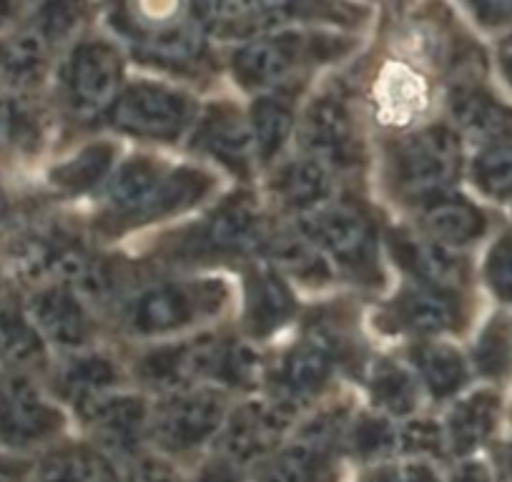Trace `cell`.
Instances as JSON below:
<instances>
[{
	"instance_id": "6da1fadb",
	"label": "cell",
	"mask_w": 512,
	"mask_h": 482,
	"mask_svg": "<svg viewBox=\"0 0 512 482\" xmlns=\"http://www.w3.org/2000/svg\"><path fill=\"white\" fill-rule=\"evenodd\" d=\"M224 397L214 390H181L161 402L149 417L156 445L169 452H191L224 427Z\"/></svg>"
},
{
	"instance_id": "7a4b0ae2",
	"label": "cell",
	"mask_w": 512,
	"mask_h": 482,
	"mask_svg": "<svg viewBox=\"0 0 512 482\" xmlns=\"http://www.w3.org/2000/svg\"><path fill=\"white\" fill-rule=\"evenodd\" d=\"M194 116V101L184 93L154 83H136L118 96L113 124L146 139H176Z\"/></svg>"
},
{
	"instance_id": "3957f363",
	"label": "cell",
	"mask_w": 512,
	"mask_h": 482,
	"mask_svg": "<svg viewBox=\"0 0 512 482\" xmlns=\"http://www.w3.org/2000/svg\"><path fill=\"white\" fill-rule=\"evenodd\" d=\"M397 184L405 194L432 199L457 171V141L447 129H425L397 146Z\"/></svg>"
},
{
	"instance_id": "277c9868",
	"label": "cell",
	"mask_w": 512,
	"mask_h": 482,
	"mask_svg": "<svg viewBox=\"0 0 512 482\" xmlns=\"http://www.w3.org/2000/svg\"><path fill=\"white\" fill-rule=\"evenodd\" d=\"M221 304V284H161L141 294L131 309V329L136 334H166L216 312Z\"/></svg>"
},
{
	"instance_id": "5b68a950",
	"label": "cell",
	"mask_w": 512,
	"mask_h": 482,
	"mask_svg": "<svg viewBox=\"0 0 512 482\" xmlns=\"http://www.w3.org/2000/svg\"><path fill=\"white\" fill-rule=\"evenodd\" d=\"M121 86V58L108 43L91 41L76 48L68 66V98L73 111L93 116L116 98Z\"/></svg>"
},
{
	"instance_id": "8992f818",
	"label": "cell",
	"mask_w": 512,
	"mask_h": 482,
	"mask_svg": "<svg viewBox=\"0 0 512 482\" xmlns=\"http://www.w3.org/2000/svg\"><path fill=\"white\" fill-rule=\"evenodd\" d=\"M302 236L322 254L344 264H362L369 257V224L347 204H319L302 216Z\"/></svg>"
},
{
	"instance_id": "52a82bcc",
	"label": "cell",
	"mask_w": 512,
	"mask_h": 482,
	"mask_svg": "<svg viewBox=\"0 0 512 482\" xmlns=\"http://www.w3.org/2000/svg\"><path fill=\"white\" fill-rule=\"evenodd\" d=\"M61 430V412L28 380H11L0 387V440L28 447Z\"/></svg>"
},
{
	"instance_id": "ba28073f",
	"label": "cell",
	"mask_w": 512,
	"mask_h": 482,
	"mask_svg": "<svg viewBox=\"0 0 512 482\" xmlns=\"http://www.w3.org/2000/svg\"><path fill=\"white\" fill-rule=\"evenodd\" d=\"M294 410L282 402H262V405H246L226 422L221 435L224 460L231 465H249L277 447L284 427Z\"/></svg>"
},
{
	"instance_id": "9c48e42d",
	"label": "cell",
	"mask_w": 512,
	"mask_h": 482,
	"mask_svg": "<svg viewBox=\"0 0 512 482\" xmlns=\"http://www.w3.org/2000/svg\"><path fill=\"white\" fill-rule=\"evenodd\" d=\"M337 435L334 417H319L294 445L279 452L256 482H322L329 470V447Z\"/></svg>"
},
{
	"instance_id": "30bf717a",
	"label": "cell",
	"mask_w": 512,
	"mask_h": 482,
	"mask_svg": "<svg viewBox=\"0 0 512 482\" xmlns=\"http://www.w3.org/2000/svg\"><path fill=\"white\" fill-rule=\"evenodd\" d=\"M83 417L103 447L116 455H131L149 430V410L139 397L103 395L83 407Z\"/></svg>"
},
{
	"instance_id": "8fae6325",
	"label": "cell",
	"mask_w": 512,
	"mask_h": 482,
	"mask_svg": "<svg viewBox=\"0 0 512 482\" xmlns=\"http://www.w3.org/2000/svg\"><path fill=\"white\" fill-rule=\"evenodd\" d=\"M221 352H224V342L201 337L196 342L149 354L141 362V375L151 385L186 387L201 377H216Z\"/></svg>"
},
{
	"instance_id": "7c38bea8",
	"label": "cell",
	"mask_w": 512,
	"mask_h": 482,
	"mask_svg": "<svg viewBox=\"0 0 512 482\" xmlns=\"http://www.w3.org/2000/svg\"><path fill=\"white\" fill-rule=\"evenodd\" d=\"M28 314L38 334L58 347H83L91 337L86 309L68 287H48L33 294Z\"/></svg>"
},
{
	"instance_id": "4fadbf2b",
	"label": "cell",
	"mask_w": 512,
	"mask_h": 482,
	"mask_svg": "<svg viewBox=\"0 0 512 482\" xmlns=\"http://www.w3.org/2000/svg\"><path fill=\"white\" fill-rule=\"evenodd\" d=\"M309 156L324 166H349L354 159V126L347 108L334 98H322L307 113L302 131Z\"/></svg>"
},
{
	"instance_id": "5bb4252c",
	"label": "cell",
	"mask_w": 512,
	"mask_h": 482,
	"mask_svg": "<svg viewBox=\"0 0 512 482\" xmlns=\"http://www.w3.org/2000/svg\"><path fill=\"white\" fill-rule=\"evenodd\" d=\"M430 93L420 73L402 63H387L374 83V103L384 124L407 126L427 108Z\"/></svg>"
},
{
	"instance_id": "9a60e30c",
	"label": "cell",
	"mask_w": 512,
	"mask_h": 482,
	"mask_svg": "<svg viewBox=\"0 0 512 482\" xmlns=\"http://www.w3.org/2000/svg\"><path fill=\"white\" fill-rule=\"evenodd\" d=\"M294 8V0H199V21L234 33H254L287 23Z\"/></svg>"
},
{
	"instance_id": "2e32d148",
	"label": "cell",
	"mask_w": 512,
	"mask_h": 482,
	"mask_svg": "<svg viewBox=\"0 0 512 482\" xmlns=\"http://www.w3.org/2000/svg\"><path fill=\"white\" fill-rule=\"evenodd\" d=\"M166 176L164 166L151 159H134L123 164L111 176L106 186V204L118 219L128 224H139L141 214L149 206L151 196L159 189L161 179Z\"/></svg>"
},
{
	"instance_id": "e0dca14e",
	"label": "cell",
	"mask_w": 512,
	"mask_h": 482,
	"mask_svg": "<svg viewBox=\"0 0 512 482\" xmlns=\"http://www.w3.org/2000/svg\"><path fill=\"white\" fill-rule=\"evenodd\" d=\"M199 144L206 154L219 159L229 169H249L251 159L256 156L251 126L229 108H214L201 121Z\"/></svg>"
},
{
	"instance_id": "ac0fdd59",
	"label": "cell",
	"mask_w": 512,
	"mask_h": 482,
	"mask_svg": "<svg viewBox=\"0 0 512 482\" xmlns=\"http://www.w3.org/2000/svg\"><path fill=\"white\" fill-rule=\"evenodd\" d=\"M297 43L292 38H256L236 51L234 71L246 86H274L292 73Z\"/></svg>"
},
{
	"instance_id": "d6986e66",
	"label": "cell",
	"mask_w": 512,
	"mask_h": 482,
	"mask_svg": "<svg viewBox=\"0 0 512 482\" xmlns=\"http://www.w3.org/2000/svg\"><path fill=\"white\" fill-rule=\"evenodd\" d=\"M392 252H395L397 262L425 282L432 289H445L455 287L460 282V262L442 247L440 241H427L417 239V236H397L392 241Z\"/></svg>"
},
{
	"instance_id": "ffe728a7",
	"label": "cell",
	"mask_w": 512,
	"mask_h": 482,
	"mask_svg": "<svg viewBox=\"0 0 512 482\" xmlns=\"http://www.w3.org/2000/svg\"><path fill=\"white\" fill-rule=\"evenodd\" d=\"M294 312V297L277 272L262 269L246 287V327L256 337L272 334Z\"/></svg>"
},
{
	"instance_id": "44dd1931",
	"label": "cell",
	"mask_w": 512,
	"mask_h": 482,
	"mask_svg": "<svg viewBox=\"0 0 512 482\" xmlns=\"http://www.w3.org/2000/svg\"><path fill=\"white\" fill-rule=\"evenodd\" d=\"M332 375V354L317 342H304L294 349L284 362L282 370V395L277 402L294 410V405L324 387Z\"/></svg>"
},
{
	"instance_id": "7402d4cb",
	"label": "cell",
	"mask_w": 512,
	"mask_h": 482,
	"mask_svg": "<svg viewBox=\"0 0 512 482\" xmlns=\"http://www.w3.org/2000/svg\"><path fill=\"white\" fill-rule=\"evenodd\" d=\"M204 236L209 247L219 252H239L251 247L259 236V209L249 196H236L211 216Z\"/></svg>"
},
{
	"instance_id": "603a6c76",
	"label": "cell",
	"mask_w": 512,
	"mask_h": 482,
	"mask_svg": "<svg viewBox=\"0 0 512 482\" xmlns=\"http://www.w3.org/2000/svg\"><path fill=\"white\" fill-rule=\"evenodd\" d=\"M118 382V370L103 354H81L61 372V390L78 410L108 395Z\"/></svg>"
},
{
	"instance_id": "cb8c5ba5",
	"label": "cell",
	"mask_w": 512,
	"mask_h": 482,
	"mask_svg": "<svg viewBox=\"0 0 512 482\" xmlns=\"http://www.w3.org/2000/svg\"><path fill=\"white\" fill-rule=\"evenodd\" d=\"M497 417V400L492 395H472L450 412L445 425V445L465 455L485 442Z\"/></svg>"
},
{
	"instance_id": "d4e9b609",
	"label": "cell",
	"mask_w": 512,
	"mask_h": 482,
	"mask_svg": "<svg viewBox=\"0 0 512 482\" xmlns=\"http://www.w3.org/2000/svg\"><path fill=\"white\" fill-rule=\"evenodd\" d=\"M402 329L417 334H440L455 324V304L445 292L432 287L412 289L395 304Z\"/></svg>"
},
{
	"instance_id": "484cf974",
	"label": "cell",
	"mask_w": 512,
	"mask_h": 482,
	"mask_svg": "<svg viewBox=\"0 0 512 482\" xmlns=\"http://www.w3.org/2000/svg\"><path fill=\"white\" fill-rule=\"evenodd\" d=\"M139 48L146 56L166 63H184L191 61L204 48V33H201V21H174L169 26L151 28V31L139 33Z\"/></svg>"
},
{
	"instance_id": "4316f807",
	"label": "cell",
	"mask_w": 512,
	"mask_h": 482,
	"mask_svg": "<svg viewBox=\"0 0 512 482\" xmlns=\"http://www.w3.org/2000/svg\"><path fill=\"white\" fill-rule=\"evenodd\" d=\"M425 226L432 239L447 247H462L482 234V216L465 201L437 199L425 209Z\"/></svg>"
},
{
	"instance_id": "83f0119b",
	"label": "cell",
	"mask_w": 512,
	"mask_h": 482,
	"mask_svg": "<svg viewBox=\"0 0 512 482\" xmlns=\"http://www.w3.org/2000/svg\"><path fill=\"white\" fill-rule=\"evenodd\" d=\"M0 48H3V63H6V83L11 86H31L46 71L51 43L33 26L23 28L6 43H0Z\"/></svg>"
},
{
	"instance_id": "f1b7e54d",
	"label": "cell",
	"mask_w": 512,
	"mask_h": 482,
	"mask_svg": "<svg viewBox=\"0 0 512 482\" xmlns=\"http://www.w3.org/2000/svg\"><path fill=\"white\" fill-rule=\"evenodd\" d=\"M329 191H332L329 166H324L314 156L294 161L279 176V194L289 206H297V209H314L324 204Z\"/></svg>"
},
{
	"instance_id": "f546056e",
	"label": "cell",
	"mask_w": 512,
	"mask_h": 482,
	"mask_svg": "<svg viewBox=\"0 0 512 482\" xmlns=\"http://www.w3.org/2000/svg\"><path fill=\"white\" fill-rule=\"evenodd\" d=\"M48 269L71 287L73 294L88 299H103L111 292V277L103 264L93 262L88 254L78 249H58L48 254Z\"/></svg>"
},
{
	"instance_id": "4dcf8cb0",
	"label": "cell",
	"mask_w": 512,
	"mask_h": 482,
	"mask_svg": "<svg viewBox=\"0 0 512 482\" xmlns=\"http://www.w3.org/2000/svg\"><path fill=\"white\" fill-rule=\"evenodd\" d=\"M452 116L467 136L480 141L500 139L512 129L510 113L482 93H460L452 101Z\"/></svg>"
},
{
	"instance_id": "1f68e13d",
	"label": "cell",
	"mask_w": 512,
	"mask_h": 482,
	"mask_svg": "<svg viewBox=\"0 0 512 482\" xmlns=\"http://www.w3.org/2000/svg\"><path fill=\"white\" fill-rule=\"evenodd\" d=\"M251 136H254L256 156L262 161H272L284 149L292 136L294 113L279 98H259L251 111Z\"/></svg>"
},
{
	"instance_id": "d6a6232c",
	"label": "cell",
	"mask_w": 512,
	"mask_h": 482,
	"mask_svg": "<svg viewBox=\"0 0 512 482\" xmlns=\"http://www.w3.org/2000/svg\"><path fill=\"white\" fill-rule=\"evenodd\" d=\"M415 365L422 382L430 387L432 395L447 397L462 387L467 377V367L460 352L447 344H425L415 352Z\"/></svg>"
},
{
	"instance_id": "836d02e7",
	"label": "cell",
	"mask_w": 512,
	"mask_h": 482,
	"mask_svg": "<svg viewBox=\"0 0 512 482\" xmlns=\"http://www.w3.org/2000/svg\"><path fill=\"white\" fill-rule=\"evenodd\" d=\"M31 319L13 309L11 304H0V359L8 365H31L41 359L43 342Z\"/></svg>"
},
{
	"instance_id": "e575fe53",
	"label": "cell",
	"mask_w": 512,
	"mask_h": 482,
	"mask_svg": "<svg viewBox=\"0 0 512 482\" xmlns=\"http://www.w3.org/2000/svg\"><path fill=\"white\" fill-rule=\"evenodd\" d=\"M38 482H111V475L93 452L63 450L43 462Z\"/></svg>"
},
{
	"instance_id": "d590c367",
	"label": "cell",
	"mask_w": 512,
	"mask_h": 482,
	"mask_svg": "<svg viewBox=\"0 0 512 482\" xmlns=\"http://www.w3.org/2000/svg\"><path fill=\"white\" fill-rule=\"evenodd\" d=\"M372 397L390 415H410L417 405V382L405 367L384 365L374 372Z\"/></svg>"
},
{
	"instance_id": "8d00e7d4",
	"label": "cell",
	"mask_w": 512,
	"mask_h": 482,
	"mask_svg": "<svg viewBox=\"0 0 512 482\" xmlns=\"http://www.w3.org/2000/svg\"><path fill=\"white\" fill-rule=\"evenodd\" d=\"M113 161V151L108 144H93L73 156L68 164L58 166L53 171V181L66 191H86L96 186L106 176L108 166Z\"/></svg>"
},
{
	"instance_id": "74e56055",
	"label": "cell",
	"mask_w": 512,
	"mask_h": 482,
	"mask_svg": "<svg viewBox=\"0 0 512 482\" xmlns=\"http://www.w3.org/2000/svg\"><path fill=\"white\" fill-rule=\"evenodd\" d=\"M269 257L279 269L299 279L322 277L327 272L322 262V252L314 247L307 236H279L269 247Z\"/></svg>"
},
{
	"instance_id": "f35d334b",
	"label": "cell",
	"mask_w": 512,
	"mask_h": 482,
	"mask_svg": "<svg viewBox=\"0 0 512 482\" xmlns=\"http://www.w3.org/2000/svg\"><path fill=\"white\" fill-rule=\"evenodd\" d=\"M349 447L362 460H379L397 452V427L384 417H362L349 432Z\"/></svg>"
},
{
	"instance_id": "ab89813d",
	"label": "cell",
	"mask_w": 512,
	"mask_h": 482,
	"mask_svg": "<svg viewBox=\"0 0 512 482\" xmlns=\"http://www.w3.org/2000/svg\"><path fill=\"white\" fill-rule=\"evenodd\" d=\"M86 3L83 0H46L41 11L36 13L33 28L46 38L48 43H61L71 36L83 21Z\"/></svg>"
},
{
	"instance_id": "60d3db41",
	"label": "cell",
	"mask_w": 512,
	"mask_h": 482,
	"mask_svg": "<svg viewBox=\"0 0 512 482\" xmlns=\"http://www.w3.org/2000/svg\"><path fill=\"white\" fill-rule=\"evenodd\" d=\"M475 179L487 194H512V144H495L475 161Z\"/></svg>"
},
{
	"instance_id": "b9f144b4",
	"label": "cell",
	"mask_w": 512,
	"mask_h": 482,
	"mask_svg": "<svg viewBox=\"0 0 512 482\" xmlns=\"http://www.w3.org/2000/svg\"><path fill=\"white\" fill-rule=\"evenodd\" d=\"M475 357L480 370L487 375L505 372L512 362V324L505 319L490 324V329L482 334L480 344H477Z\"/></svg>"
},
{
	"instance_id": "7bdbcfd3",
	"label": "cell",
	"mask_w": 512,
	"mask_h": 482,
	"mask_svg": "<svg viewBox=\"0 0 512 482\" xmlns=\"http://www.w3.org/2000/svg\"><path fill=\"white\" fill-rule=\"evenodd\" d=\"M445 445V430L430 420H415L407 422L402 430H397V450L407 452V455H437Z\"/></svg>"
},
{
	"instance_id": "ee69618b",
	"label": "cell",
	"mask_w": 512,
	"mask_h": 482,
	"mask_svg": "<svg viewBox=\"0 0 512 482\" xmlns=\"http://www.w3.org/2000/svg\"><path fill=\"white\" fill-rule=\"evenodd\" d=\"M179 11L181 0H136V21H139L141 31H151V28L181 21Z\"/></svg>"
},
{
	"instance_id": "f6af8a7d",
	"label": "cell",
	"mask_w": 512,
	"mask_h": 482,
	"mask_svg": "<svg viewBox=\"0 0 512 482\" xmlns=\"http://www.w3.org/2000/svg\"><path fill=\"white\" fill-rule=\"evenodd\" d=\"M487 279L502 297H512V239H502L487 259Z\"/></svg>"
},
{
	"instance_id": "bcb514c9",
	"label": "cell",
	"mask_w": 512,
	"mask_h": 482,
	"mask_svg": "<svg viewBox=\"0 0 512 482\" xmlns=\"http://www.w3.org/2000/svg\"><path fill=\"white\" fill-rule=\"evenodd\" d=\"M369 482H440L435 472L425 465V462H412V465L402 467H384V470L374 472Z\"/></svg>"
},
{
	"instance_id": "7dc6e473",
	"label": "cell",
	"mask_w": 512,
	"mask_h": 482,
	"mask_svg": "<svg viewBox=\"0 0 512 482\" xmlns=\"http://www.w3.org/2000/svg\"><path fill=\"white\" fill-rule=\"evenodd\" d=\"M467 6L485 23H502L512 18V0H467Z\"/></svg>"
},
{
	"instance_id": "c3c4849f",
	"label": "cell",
	"mask_w": 512,
	"mask_h": 482,
	"mask_svg": "<svg viewBox=\"0 0 512 482\" xmlns=\"http://www.w3.org/2000/svg\"><path fill=\"white\" fill-rule=\"evenodd\" d=\"M196 482H241L239 472H236V465H231L229 460H221L216 465H209Z\"/></svg>"
},
{
	"instance_id": "681fc988",
	"label": "cell",
	"mask_w": 512,
	"mask_h": 482,
	"mask_svg": "<svg viewBox=\"0 0 512 482\" xmlns=\"http://www.w3.org/2000/svg\"><path fill=\"white\" fill-rule=\"evenodd\" d=\"M450 482H490V475H487L485 465H480V462H465V465L452 472Z\"/></svg>"
},
{
	"instance_id": "f907efd6",
	"label": "cell",
	"mask_w": 512,
	"mask_h": 482,
	"mask_svg": "<svg viewBox=\"0 0 512 482\" xmlns=\"http://www.w3.org/2000/svg\"><path fill=\"white\" fill-rule=\"evenodd\" d=\"M0 482H21V467L0 455Z\"/></svg>"
},
{
	"instance_id": "816d5d0a",
	"label": "cell",
	"mask_w": 512,
	"mask_h": 482,
	"mask_svg": "<svg viewBox=\"0 0 512 482\" xmlns=\"http://www.w3.org/2000/svg\"><path fill=\"white\" fill-rule=\"evenodd\" d=\"M16 8H18V0H0V26L16 16Z\"/></svg>"
},
{
	"instance_id": "f5cc1de1",
	"label": "cell",
	"mask_w": 512,
	"mask_h": 482,
	"mask_svg": "<svg viewBox=\"0 0 512 482\" xmlns=\"http://www.w3.org/2000/svg\"><path fill=\"white\" fill-rule=\"evenodd\" d=\"M500 58H502V68H505L507 78H510V81H512V38L505 43V46H502Z\"/></svg>"
},
{
	"instance_id": "db71d44e",
	"label": "cell",
	"mask_w": 512,
	"mask_h": 482,
	"mask_svg": "<svg viewBox=\"0 0 512 482\" xmlns=\"http://www.w3.org/2000/svg\"><path fill=\"white\" fill-rule=\"evenodd\" d=\"M6 83V63H3V48H0V86Z\"/></svg>"
},
{
	"instance_id": "11a10c76",
	"label": "cell",
	"mask_w": 512,
	"mask_h": 482,
	"mask_svg": "<svg viewBox=\"0 0 512 482\" xmlns=\"http://www.w3.org/2000/svg\"><path fill=\"white\" fill-rule=\"evenodd\" d=\"M510 472H512V450H510Z\"/></svg>"
},
{
	"instance_id": "9f6ffc18",
	"label": "cell",
	"mask_w": 512,
	"mask_h": 482,
	"mask_svg": "<svg viewBox=\"0 0 512 482\" xmlns=\"http://www.w3.org/2000/svg\"><path fill=\"white\" fill-rule=\"evenodd\" d=\"M0 209H3V206H0Z\"/></svg>"
}]
</instances>
